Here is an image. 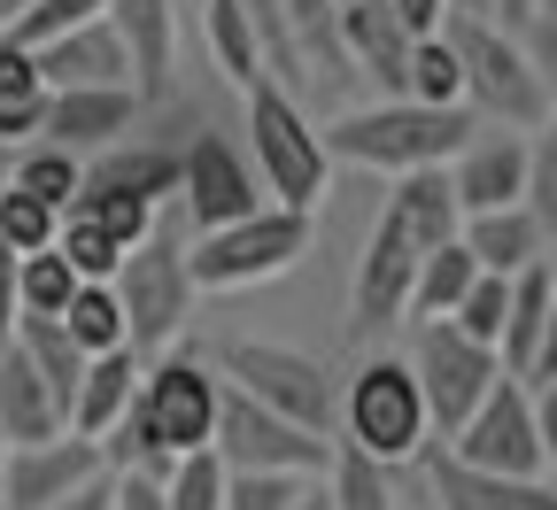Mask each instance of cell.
I'll list each match as a JSON object with an SVG mask.
<instances>
[{"mask_svg": "<svg viewBox=\"0 0 557 510\" xmlns=\"http://www.w3.org/2000/svg\"><path fill=\"white\" fill-rule=\"evenodd\" d=\"M218 363L194 348H156L139 356V387L124 402V418L101 433L109 472H163L186 449H209V425H218Z\"/></svg>", "mask_w": 557, "mask_h": 510, "instance_id": "1", "label": "cell"}, {"mask_svg": "<svg viewBox=\"0 0 557 510\" xmlns=\"http://www.w3.org/2000/svg\"><path fill=\"white\" fill-rule=\"evenodd\" d=\"M449 233H457L449 171H442V163L403 171L395 194H387L380 216H372L364 256H357V286H348V333H357V340L387 333V325L403 318V302H410V271H418V256H426L434 240H449Z\"/></svg>", "mask_w": 557, "mask_h": 510, "instance_id": "2", "label": "cell"}, {"mask_svg": "<svg viewBox=\"0 0 557 510\" xmlns=\"http://www.w3.org/2000/svg\"><path fill=\"white\" fill-rule=\"evenodd\" d=\"M325 132V156L333 163H357V171H380V178H403V171H426V163H449L465 139L480 132V116L465 101H410V94H387L372 109H348Z\"/></svg>", "mask_w": 557, "mask_h": 510, "instance_id": "3", "label": "cell"}, {"mask_svg": "<svg viewBox=\"0 0 557 510\" xmlns=\"http://www.w3.org/2000/svg\"><path fill=\"white\" fill-rule=\"evenodd\" d=\"M318 240V209H287V201H256L233 225H209L186 248V271L201 295H233V286H263V278H287Z\"/></svg>", "mask_w": 557, "mask_h": 510, "instance_id": "4", "label": "cell"}, {"mask_svg": "<svg viewBox=\"0 0 557 510\" xmlns=\"http://www.w3.org/2000/svg\"><path fill=\"white\" fill-rule=\"evenodd\" d=\"M442 32H449V47H457L465 109H472L480 124H511V132H527V124L549 116L557 94L542 86V70L527 62V47H519L496 16H449Z\"/></svg>", "mask_w": 557, "mask_h": 510, "instance_id": "5", "label": "cell"}, {"mask_svg": "<svg viewBox=\"0 0 557 510\" xmlns=\"http://www.w3.org/2000/svg\"><path fill=\"white\" fill-rule=\"evenodd\" d=\"M248 132H256V178L271 201L287 209H318L325 186H333V156H325V132L310 124L302 94H287L278 78H256L248 86Z\"/></svg>", "mask_w": 557, "mask_h": 510, "instance_id": "6", "label": "cell"}, {"mask_svg": "<svg viewBox=\"0 0 557 510\" xmlns=\"http://www.w3.org/2000/svg\"><path fill=\"white\" fill-rule=\"evenodd\" d=\"M341 441H357V449L380 457V464H410L418 449L434 441L426 395H418L410 356H364L357 372H348V395H341Z\"/></svg>", "mask_w": 557, "mask_h": 510, "instance_id": "7", "label": "cell"}, {"mask_svg": "<svg viewBox=\"0 0 557 510\" xmlns=\"http://www.w3.org/2000/svg\"><path fill=\"white\" fill-rule=\"evenodd\" d=\"M109 286H116V302H124V340L139 348V356H156V348H171L178 333H186V318H194V271H186V240L178 233H148V240H132L124 248V263L109 271Z\"/></svg>", "mask_w": 557, "mask_h": 510, "instance_id": "8", "label": "cell"}, {"mask_svg": "<svg viewBox=\"0 0 557 510\" xmlns=\"http://www.w3.org/2000/svg\"><path fill=\"white\" fill-rule=\"evenodd\" d=\"M209 449H218L225 472H310V480H318L325 457H333L325 433H310V425H295V418L263 410V402L240 395L233 380L218 387V425H209Z\"/></svg>", "mask_w": 557, "mask_h": 510, "instance_id": "9", "label": "cell"}, {"mask_svg": "<svg viewBox=\"0 0 557 510\" xmlns=\"http://www.w3.org/2000/svg\"><path fill=\"white\" fill-rule=\"evenodd\" d=\"M209 363H218V380H233V387L256 395L263 410L295 418V425H310V433L333 425V372H325L318 356H302V348H287V340H225Z\"/></svg>", "mask_w": 557, "mask_h": 510, "instance_id": "10", "label": "cell"}, {"mask_svg": "<svg viewBox=\"0 0 557 510\" xmlns=\"http://www.w3.org/2000/svg\"><path fill=\"white\" fill-rule=\"evenodd\" d=\"M410 372H418V395H426V425H434V441H449V433L465 425V410L496 387L504 372V356L457 333L449 318H418V340H410Z\"/></svg>", "mask_w": 557, "mask_h": 510, "instance_id": "11", "label": "cell"}, {"mask_svg": "<svg viewBox=\"0 0 557 510\" xmlns=\"http://www.w3.org/2000/svg\"><path fill=\"white\" fill-rule=\"evenodd\" d=\"M449 457L465 464H487V472H542V441H534V387L519 372H496V387H487L465 425L442 441ZM549 480V472H542Z\"/></svg>", "mask_w": 557, "mask_h": 510, "instance_id": "12", "label": "cell"}, {"mask_svg": "<svg viewBox=\"0 0 557 510\" xmlns=\"http://www.w3.org/2000/svg\"><path fill=\"white\" fill-rule=\"evenodd\" d=\"M94 472H109V457L78 425L47 433V441H0V502H9V510H47L70 487H86Z\"/></svg>", "mask_w": 557, "mask_h": 510, "instance_id": "13", "label": "cell"}, {"mask_svg": "<svg viewBox=\"0 0 557 510\" xmlns=\"http://www.w3.org/2000/svg\"><path fill=\"white\" fill-rule=\"evenodd\" d=\"M178 201L194 216V233L233 225V216H248L263 201V178H256V163H248V148L233 132H201V139L178 148Z\"/></svg>", "mask_w": 557, "mask_h": 510, "instance_id": "14", "label": "cell"}, {"mask_svg": "<svg viewBox=\"0 0 557 510\" xmlns=\"http://www.w3.org/2000/svg\"><path fill=\"white\" fill-rule=\"evenodd\" d=\"M139 116H148V101H139L132 86H47L39 139H54V148H70V156H94V148H109V139H124Z\"/></svg>", "mask_w": 557, "mask_h": 510, "instance_id": "15", "label": "cell"}, {"mask_svg": "<svg viewBox=\"0 0 557 510\" xmlns=\"http://www.w3.org/2000/svg\"><path fill=\"white\" fill-rule=\"evenodd\" d=\"M418 457H426V480H434L442 510H557V480H542V472H487V464H465L434 441Z\"/></svg>", "mask_w": 557, "mask_h": 510, "instance_id": "16", "label": "cell"}, {"mask_svg": "<svg viewBox=\"0 0 557 510\" xmlns=\"http://www.w3.org/2000/svg\"><path fill=\"white\" fill-rule=\"evenodd\" d=\"M449 171V194H457V216H472V209H504V201H519L527 194V132H472L465 148L442 163Z\"/></svg>", "mask_w": 557, "mask_h": 510, "instance_id": "17", "label": "cell"}, {"mask_svg": "<svg viewBox=\"0 0 557 510\" xmlns=\"http://www.w3.org/2000/svg\"><path fill=\"white\" fill-rule=\"evenodd\" d=\"M124 39V62H132V94L163 109L171 101V54H178V0H109L101 9Z\"/></svg>", "mask_w": 557, "mask_h": 510, "instance_id": "18", "label": "cell"}, {"mask_svg": "<svg viewBox=\"0 0 557 510\" xmlns=\"http://www.w3.org/2000/svg\"><path fill=\"white\" fill-rule=\"evenodd\" d=\"M78 194H132V201H148L163 209L178 194V148H163V139H109V148H94L78 163Z\"/></svg>", "mask_w": 557, "mask_h": 510, "instance_id": "19", "label": "cell"}, {"mask_svg": "<svg viewBox=\"0 0 557 510\" xmlns=\"http://www.w3.org/2000/svg\"><path fill=\"white\" fill-rule=\"evenodd\" d=\"M341 54L357 78H372L380 94H403V70H410V32L387 0H341Z\"/></svg>", "mask_w": 557, "mask_h": 510, "instance_id": "20", "label": "cell"}, {"mask_svg": "<svg viewBox=\"0 0 557 510\" xmlns=\"http://www.w3.org/2000/svg\"><path fill=\"white\" fill-rule=\"evenodd\" d=\"M39 70H47V86H132V62H124V39L109 16H86V24H70L62 39L32 47Z\"/></svg>", "mask_w": 557, "mask_h": 510, "instance_id": "21", "label": "cell"}, {"mask_svg": "<svg viewBox=\"0 0 557 510\" xmlns=\"http://www.w3.org/2000/svg\"><path fill=\"white\" fill-rule=\"evenodd\" d=\"M457 240L472 248V263H480V271H504V278H519V271H527V263H542V248H549L542 216H534L527 201H504V209H472V216H457Z\"/></svg>", "mask_w": 557, "mask_h": 510, "instance_id": "22", "label": "cell"}, {"mask_svg": "<svg viewBox=\"0 0 557 510\" xmlns=\"http://www.w3.org/2000/svg\"><path fill=\"white\" fill-rule=\"evenodd\" d=\"M47 433H62L47 380L32 372V356L16 340H0V441H47Z\"/></svg>", "mask_w": 557, "mask_h": 510, "instance_id": "23", "label": "cell"}, {"mask_svg": "<svg viewBox=\"0 0 557 510\" xmlns=\"http://www.w3.org/2000/svg\"><path fill=\"white\" fill-rule=\"evenodd\" d=\"M132 387H139V348H101V356H86V380H78V395H70V425L101 441V433L124 418Z\"/></svg>", "mask_w": 557, "mask_h": 510, "instance_id": "24", "label": "cell"}, {"mask_svg": "<svg viewBox=\"0 0 557 510\" xmlns=\"http://www.w3.org/2000/svg\"><path fill=\"white\" fill-rule=\"evenodd\" d=\"M39 116H47V70L24 39L0 32V139H9V148L39 139Z\"/></svg>", "mask_w": 557, "mask_h": 510, "instance_id": "25", "label": "cell"}, {"mask_svg": "<svg viewBox=\"0 0 557 510\" xmlns=\"http://www.w3.org/2000/svg\"><path fill=\"white\" fill-rule=\"evenodd\" d=\"M9 340L32 356V372L47 380V395H54L62 425H70V395H78V380H86V348L62 333V318H16V325H9Z\"/></svg>", "mask_w": 557, "mask_h": 510, "instance_id": "26", "label": "cell"}, {"mask_svg": "<svg viewBox=\"0 0 557 510\" xmlns=\"http://www.w3.org/2000/svg\"><path fill=\"white\" fill-rule=\"evenodd\" d=\"M480 278V263H472V248L449 233V240H434L426 256H418V271H410V302H403V318H449L457 310V295Z\"/></svg>", "mask_w": 557, "mask_h": 510, "instance_id": "27", "label": "cell"}, {"mask_svg": "<svg viewBox=\"0 0 557 510\" xmlns=\"http://www.w3.org/2000/svg\"><path fill=\"white\" fill-rule=\"evenodd\" d=\"M278 16H287V32H295V47L310 62V78H333V86L357 78L348 54H341V0H278Z\"/></svg>", "mask_w": 557, "mask_h": 510, "instance_id": "28", "label": "cell"}, {"mask_svg": "<svg viewBox=\"0 0 557 510\" xmlns=\"http://www.w3.org/2000/svg\"><path fill=\"white\" fill-rule=\"evenodd\" d=\"M549 263H527L511 278V310H504V333H496V356H504V372L527 380V363H534V340H542V310H549Z\"/></svg>", "mask_w": 557, "mask_h": 510, "instance_id": "29", "label": "cell"}, {"mask_svg": "<svg viewBox=\"0 0 557 510\" xmlns=\"http://www.w3.org/2000/svg\"><path fill=\"white\" fill-rule=\"evenodd\" d=\"M201 32H209V54H218V70L248 94L256 78H271L263 70V47H256V24H248V9L240 0H201Z\"/></svg>", "mask_w": 557, "mask_h": 510, "instance_id": "30", "label": "cell"}, {"mask_svg": "<svg viewBox=\"0 0 557 510\" xmlns=\"http://www.w3.org/2000/svg\"><path fill=\"white\" fill-rule=\"evenodd\" d=\"M54 318H62V333L78 340L86 356H101V348H132V340H124V302H116V286H109V278H78V286H70V302H62Z\"/></svg>", "mask_w": 557, "mask_h": 510, "instance_id": "31", "label": "cell"}, {"mask_svg": "<svg viewBox=\"0 0 557 510\" xmlns=\"http://www.w3.org/2000/svg\"><path fill=\"white\" fill-rule=\"evenodd\" d=\"M387 472H395V464L364 457L357 441H333V457H325V495H333V510H395Z\"/></svg>", "mask_w": 557, "mask_h": 510, "instance_id": "32", "label": "cell"}, {"mask_svg": "<svg viewBox=\"0 0 557 510\" xmlns=\"http://www.w3.org/2000/svg\"><path fill=\"white\" fill-rule=\"evenodd\" d=\"M70 286H78V271H70V256L54 240L16 256V318H54L70 302Z\"/></svg>", "mask_w": 557, "mask_h": 510, "instance_id": "33", "label": "cell"}, {"mask_svg": "<svg viewBox=\"0 0 557 510\" xmlns=\"http://www.w3.org/2000/svg\"><path fill=\"white\" fill-rule=\"evenodd\" d=\"M403 94H410V101H465V70H457V47H449V32H426V39H410Z\"/></svg>", "mask_w": 557, "mask_h": 510, "instance_id": "34", "label": "cell"}, {"mask_svg": "<svg viewBox=\"0 0 557 510\" xmlns=\"http://www.w3.org/2000/svg\"><path fill=\"white\" fill-rule=\"evenodd\" d=\"M78 163H86V156L54 148V139H24V148L9 156V178H16V186H32L39 201H54V209H62L70 194H78Z\"/></svg>", "mask_w": 557, "mask_h": 510, "instance_id": "35", "label": "cell"}, {"mask_svg": "<svg viewBox=\"0 0 557 510\" xmlns=\"http://www.w3.org/2000/svg\"><path fill=\"white\" fill-rule=\"evenodd\" d=\"M163 510H225V464L218 449H186L163 464Z\"/></svg>", "mask_w": 557, "mask_h": 510, "instance_id": "36", "label": "cell"}, {"mask_svg": "<svg viewBox=\"0 0 557 510\" xmlns=\"http://www.w3.org/2000/svg\"><path fill=\"white\" fill-rule=\"evenodd\" d=\"M54 225H62V209L54 201H39L32 186H0V240H9L16 256H32V248H47L54 240Z\"/></svg>", "mask_w": 557, "mask_h": 510, "instance_id": "37", "label": "cell"}, {"mask_svg": "<svg viewBox=\"0 0 557 510\" xmlns=\"http://www.w3.org/2000/svg\"><path fill=\"white\" fill-rule=\"evenodd\" d=\"M534 216H542V233L557 225V101L542 124H527V194H519Z\"/></svg>", "mask_w": 557, "mask_h": 510, "instance_id": "38", "label": "cell"}, {"mask_svg": "<svg viewBox=\"0 0 557 510\" xmlns=\"http://www.w3.org/2000/svg\"><path fill=\"white\" fill-rule=\"evenodd\" d=\"M54 248L70 256V271H78V278H109V271L124 263V240H116V233H101L94 216H78V209H62Z\"/></svg>", "mask_w": 557, "mask_h": 510, "instance_id": "39", "label": "cell"}, {"mask_svg": "<svg viewBox=\"0 0 557 510\" xmlns=\"http://www.w3.org/2000/svg\"><path fill=\"white\" fill-rule=\"evenodd\" d=\"M504 310H511V278L504 271H480L465 295H457V310H449V325L457 333H472V340H487L496 348V333H504Z\"/></svg>", "mask_w": 557, "mask_h": 510, "instance_id": "40", "label": "cell"}, {"mask_svg": "<svg viewBox=\"0 0 557 510\" xmlns=\"http://www.w3.org/2000/svg\"><path fill=\"white\" fill-rule=\"evenodd\" d=\"M62 209H78V216H94V225H101V233H116L124 248L156 233V209H148V201H132V194H70Z\"/></svg>", "mask_w": 557, "mask_h": 510, "instance_id": "41", "label": "cell"}, {"mask_svg": "<svg viewBox=\"0 0 557 510\" xmlns=\"http://www.w3.org/2000/svg\"><path fill=\"white\" fill-rule=\"evenodd\" d=\"M109 0H24V16L9 24V39H24V47H47V39H62L70 24H86V16H101Z\"/></svg>", "mask_w": 557, "mask_h": 510, "instance_id": "42", "label": "cell"}, {"mask_svg": "<svg viewBox=\"0 0 557 510\" xmlns=\"http://www.w3.org/2000/svg\"><path fill=\"white\" fill-rule=\"evenodd\" d=\"M310 472H225V510H295Z\"/></svg>", "mask_w": 557, "mask_h": 510, "instance_id": "43", "label": "cell"}, {"mask_svg": "<svg viewBox=\"0 0 557 510\" xmlns=\"http://www.w3.org/2000/svg\"><path fill=\"white\" fill-rule=\"evenodd\" d=\"M534 441H542V472L557 480V380H534Z\"/></svg>", "mask_w": 557, "mask_h": 510, "instance_id": "44", "label": "cell"}, {"mask_svg": "<svg viewBox=\"0 0 557 510\" xmlns=\"http://www.w3.org/2000/svg\"><path fill=\"white\" fill-rule=\"evenodd\" d=\"M109 510H163V472H116V502Z\"/></svg>", "mask_w": 557, "mask_h": 510, "instance_id": "45", "label": "cell"}, {"mask_svg": "<svg viewBox=\"0 0 557 510\" xmlns=\"http://www.w3.org/2000/svg\"><path fill=\"white\" fill-rule=\"evenodd\" d=\"M387 9L403 16V32H410V39H426V32H442V24H449V0H387Z\"/></svg>", "mask_w": 557, "mask_h": 510, "instance_id": "46", "label": "cell"}, {"mask_svg": "<svg viewBox=\"0 0 557 510\" xmlns=\"http://www.w3.org/2000/svg\"><path fill=\"white\" fill-rule=\"evenodd\" d=\"M534 380H557V286H549V310H542V340H534V363H527V387Z\"/></svg>", "mask_w": 557, "mask_h": 510, "instance_id": "47", "label": "cell"}, {"mask_svg": "<svg viewBox=\"0 0 557 510\" xmlns=\"http://www.w3.org/2000/svg\"><path fill=\"white\" fill-rule=\"evenodd\" d=\"M116 502V472H94L86 487H70L62 502H47V510H109Z\"/></svg>", "mask_w": 557, "mask_h": 510, "instance_id": "48", "label": "cell"}, {"mask_svg": "<svg viewBox=\"0 0 557 510\" xmlns=\"http://www.w3.org/2000/svg\"><path fill=\"white\" fill-rule=\"evenodd\" d=\"M9 325H16V248L0 240V340H9Z\"/></svg>", "mask_w": 557, "mask_h": 510, "instance_id": "49", "label": "cell"}, {"mask_svg": "<svg viewBox=\"0 0 557 510\" xmlns=\"http://www.w3.org/2000/svg\"><path fill=\"white\" fill-rule=\"evenodd\" d=\"M295 510H333V495H325L318 480H302V495H295Z\"/></svg>", "mask_w": 557, "mask_h": 510, "instance_id": "50", "label": "cell"}, {"mask_svg": "<svg viewBox=\"0 0 557 510\" xmlns=\"http://www.w3.org/2000/svg\"><path fill=\"white\" fill-rule=\"evenodd\" d=\"M449 16H487V0H449Z\"/></svg>", "mask_w": 557, "mask_h": 510, "instance_id": "51", "label": "cell"}, {"mask_svg": "<svg viewBox=\"0 0 557 510\" xmlns=\"http://www.w3.org/2000/svg\"><path fill=\"white\" fill-rule=\"evenodd\" d=\"M16 16H24V0H0V32H9Z\"/></svg>", "mask_w": 557, "mask_h": 510, "instance_id": "52", "label": "cell"}, {"mask_svg": "<svg viewBox=\"0 0 557 510\" xmlns=\"http://www.w3.org/2000/svg\"><path fill=\"white\" fill-rule=\"evenodd\" d=\"M542 263H549V278H557V225H549V248H542Z\"/></svg>", "mask_w": 557, "mask_h": 510, "instance_id": "53", "label": "cell"}, {"mask_svg": "<svg viewBox=\"0 0 557 510\" xmlns=\"http://www.w3.org/2000/svg\"><path fill=\"white\" fill-rule=\"evenodd\" d=\"M9 156H16V148H9V139H0V186H9Z\"/></svg>", "mask_w": 557, "mask_h": 510, "instance_id": "54", "label": "cell"}, {"mask_svg": "<svg viewBox=\"0 0 557 510\" xmlns=\"http://www.w3.org/2000/svg\"><path fill=\"white\" fill-rule=\"evenodd\" d=\"M178 9H186V0H178ZM194 9H201V0H194Z\"/></svg>", "mask_w": 557, "mask_h": 510, "instance_id": "55", "label": "cell"}, {"mask_svg": "<svg viewBox=\"0 0 557 510\" xmlns=\"http://www.w3.org/2000/svg\"><path fill=\"white\" fill-rule=\"evenodd\" d=\"M0 510H9V502H0Z\"/></svg>", "mask_w": 557, "mask_h": 510, "instance_id": "56", "label": "cell"}]
</instances>
